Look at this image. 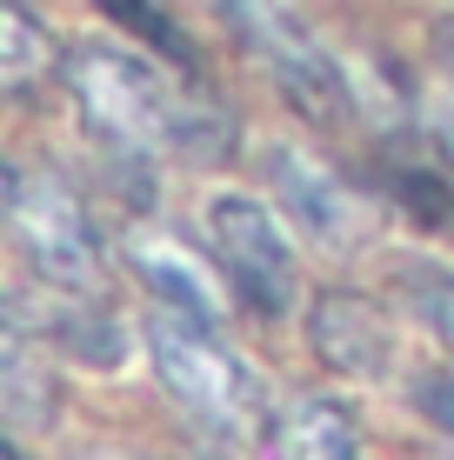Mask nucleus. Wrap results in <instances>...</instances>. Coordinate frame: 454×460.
Instances as JSON below:
<instances>
[{
	"instance_id": "f257e3e1",
	"label": "nucleus",
	"mask_w": 454,
	"mask_h": 460,
	"mask_svg": "<svg viewBox=\"0 0 454 460\" xmlns=\"http://www.w3.org/2000/svg\"><path fill=\"white\" fill-rule=\"evenodd\" d=\"M74 107L107 147L140 161H187V167H227L234 161V114L214 107L194 81H174L161 60L134 54L120 40H74L60 60Z\"/></svg>"
},
{
	"instance_id": "f03ea898",
	"label": "nucleus",
	"mask_w": 454,
	"mask_h": 460,
	"mask_svg": "<svg viewBox=\"0 0 454 460\" xmlns=\"http://www.w3.org/2000/svg\"><path fill=\"white\" fill-rule=\"evenodd\" d=\"M147 360H154V380L167 387V401L181 407L200 434L227 440V447H247V440H268V387L254 380L241 354L227 347L221 327H200V321H181V314L154 307L147 327Z\"/></svg>"
},
{
	"instance_id": "7ed1b4c3",
	"label": "nucleus",
	"mask_w": 454,
	"mask_h": 460,
	"mask_svg": "<svg viewBox=\"0 0 454 460\" xmlns=\"http://www.w3.org/2000/svg\"><path fill=\"white\" fill-rule=\"evenodd\" d=\"M7 234L47 294L101 300V234H93L81 194L67 187V173H54L40 161H13L7 167Z\"/></svg>"
},
{
	"instance_id": "20e7f679",
	"label": "nucleus",
	"mask_w": 454,
	"mask_h": 460,
	"mask_svg": "<svg viewBox=\"0 0 454 460\" xmlns=\"http://www.w3.org/2000/svg\"><path fill=\"white\" fill-rule=\"evenodd\" d=\"M221 21L241 34V47L280 81L294 114L341 127L354 114V74L327 54V40L315 34V21L301 13V0H214Z\"/></svg>"
},
{
	"instance_id": "39448f33",
	"label": "nucleus",
	"mask_w": 454,
	"mask_h": 460,
	"mask_svg": "<svg viewBox=\"0 0 454 460\" xmlns=\"http://www.w3.org/2000/svg\"><path fill=\"white\" fill-rule=\"evenodd\" d=\"M208 247L214 267L234 288L241 307H254L261 321H280L301 294V261H294V241L280 227V214L254 194H214L208 200Z\"/></svg>"
},
{
	"instance_id": "423d86ee",
	"label": "nucleus",
	"mask_w": 454,
	"mask_h": 460,
	"mask_svg": "<svg viewBox=\"0 0 454 460\" xmlns=\"http://www.w3.org/2000/svg\"><path fill=\"white\" fill-rule=\"evenodd\" d=\"M268 181H274L280 208L307 227V241H321L327 253H354L374 241V220H381L374 200L341 167H327L321 154L280 140V147H268Z\"/></svg>"
},
{
	"instance_id": "0eeeda50",
	"label": "nucleus",
	"mask_w": 454,
	"mask_h": 460,
	"mask_svg": "<svg viewBox=\"0 0 454 460\" xmlns=\"http://www.w3.org/2000/svg\"><path fill=\"white\" fill-rule=\"evenodd\" d=\"M128 267L140 274V288L161 300L167 314H181V321H200V327H221L227 321V280H214V261H200L194 247L181 241V234L167 227H128Z\"/></svg>"
},
{
	"instance_id": "6e6552de",
	"label": "nucleus",
	"mask_w": 454,
	"mask_h": 460,
	"mask_svg": "<svg viewBox=\"0 0 454 460\" xmlns=\"http://www.w3.org/2000/svg\"><path fill=\"white\" fill-rule=\"evenodd\" d=\"M307 341H315V354L334 374H354V380H381L395 367L387 314L374 307L368 294H348V288H327L315 307H307Z\"/></svg>"
},
{
	"instance_id": "1a4fd4ad",
	"label": "nucleus",
	"mask_w": 454,
	"mask_h": 460,
	"mask_svg": "<svg viewBox=\"0 0 454 460\" xmlns=\"http://www.w3.org/2000/svg\"><path fill=\"white\" fill-rule=\"evenodd\" d=\"M274 460H361V427L334 394H294L274 407L268 427Z\"/></svg>"
},
{
	"instance_id": "9d476101",
	"label": "nucleus",
	"mask_w": 454,
	"mask_h": 460,
	"mask_svg": "<svg viewBox=\"0 0 454 460\" xmlns=\"http://www.w3.org/2000/svg\"><path fill=\"white\" fill-rule=\"evenodd\" d=\"M0 407H7V427H13V434L54 420V367H40L34 327L13 321V314H7V354H0Z\"/></svg>"
},
{
	"instance_id": "9b49d317",
	"label": "nucleus",
	"mask_w": 454,
	"mask_h": 460,
	"mask_svg": "<svg viewBox=\"0 0 454 460\" xmlns=\"http://www.w3.org/2000/svg\"><path fill=\"white\" fill-rule=\"evenodd\" d=\"M47 347H67L74 360H87V367H120V354H128V341H120V321L101 307V300H67L54 294V314H47Z\"/></svg>"
},
{
	"instance_id": "f8f14e48",
	"label": "nucleus",
	"mask_w": 454,
	"mask_h": 460,
	"mask_svg": "<svg viewBox=\"0 0 454 460\" xmlns=\"http://www.w3.org/2000/svg\"><path fill=\"white\" fill-rule=\"evenodd\" d=\"M54 34H47V21L27 0H0V81H7V93H27L40 81V74H54Z\"/></svg>"
},
{
	"instance_id": "ddd939ff",
	"label": "nucleus",
	"mask_w": 454,
	"mask_h": 460,
	"mask_svg": "<svg viewBox=\"0 0 454 460\" xmlns=\"http://www.w3.org/2000/svg\"><path fill=\"white\" fill-rule=\"evenodd\" d=\"M101 7H107V13H114V21H120V27H134V34H140V40H154V47H161V54H167V60H174V67H181V74H194V47H187V40H181V27H174V21H167V13H161V7H154V0H101Z\"/></svg>"
},
{
	"instance_id": "4468645a",
	"label": "nucleus",
	"mask_w": 454,
	"mask_h": 460,
	"mask_svg": "<svg viewBox=\"0 0 454 460\" xmlns=\"http://www.w3.org/2000/svg\"><path fill=\"white\" fill-rule=\"evenodd\" d=\"M421 120H428V134H434V147H441V161L454 167V81H441L421 101Z\"/></svg>"
},
{
	"instance_id": "2eb2a0df",
	"label": "nucleus",
	"mask_w": 454,
	"mask_h": 460,
	"mask_svg": "<svg viewBox=\"0 0 454 460\" xmlns=\"http://www.w3.org/2000/svg\"><path fill=\"white\" fill-rule=\"evenodd\" d=\"M0 460H21V447H13V440H7V454H0Z\"/></svg>"
},
{
	"instance_id": "dca6fc26",
	"label": "nucleus",
	"mask_w": 454,
	"mask_h": 460,
	"mask_svg": "<svg viewBox=\"0 0 454 460\" xmlns=\"http://www.w3.org/2000/svg\"><path fill=\"white\" fill-rule=\"evenodd\" d=\"M93 460H114V454H93Z\"/></svg>"
}]
</instances>
